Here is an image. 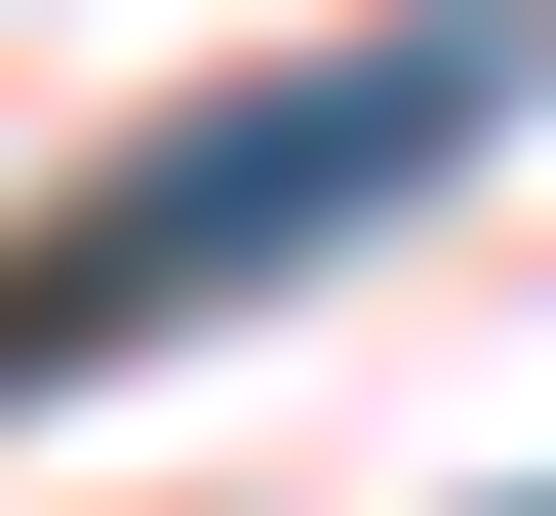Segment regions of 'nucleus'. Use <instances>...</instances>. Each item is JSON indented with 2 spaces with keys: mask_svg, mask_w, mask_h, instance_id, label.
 I'll use <instances>...</instances> for the list:
<instances>
[{
  "mask_svg": "<svg viewBox=\"0 0 556 516\" xmlns=\"http://www.w3.org/2000/svg\"><path fill=\"white\" fill-rule=\"evenodd\" d=\"M517 80H556L517 0H438V40H318V80H199V119H119V160L0 239V398H119L160 318H239V278H318V239H397V199H438Z\"/></svg>",
  "mask_w": 556,
  "mask_h": 516,
  "instance_id": "nucleus-1",
  "label": "nucleus"
}]
</instances>
